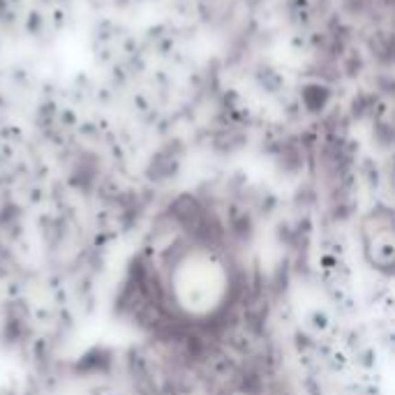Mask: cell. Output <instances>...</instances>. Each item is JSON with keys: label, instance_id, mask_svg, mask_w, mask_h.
I'll return each instance as SVG.
<instances>
[{"label": "cell", "instance_id": "6da1fadb", "mask_svg": "<svg viewBox=\"0 0 395 395\" xmlns=\"http://www.w3.org/2000/svg\"><path fill=\"white\" fill-rule=\"evenodd\" d=\"M245 273L218 222L174 210L153 227L132 264L123 303L137 321L164 337L215 333L243 298Z\"/></svg>", "mask_w": 395, "mask_h": 395}, {"label": "cell", "instance_id": "7a4b0ae2", "mask_svg": "<svg viewBox=\"0 0 395 395\" xmlns=\"http://www.w3.org/2000/svg\"><path fill=\"white\" fill-rule=\"evenodd\" d=\"M361 243L365 259L370 261L372 269L391 275L395 243H393V218L388 210L372 213L370 218H365L361 229Z\"/></svg>", "mask_w": 395, "mask_h": 395}]
</instances>
